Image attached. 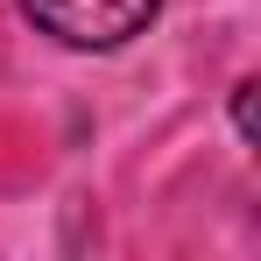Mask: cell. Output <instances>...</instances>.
Here are the masks:
<instances>
[{"label": "cell", "mask_w": 261, "mask_h": 261, "mask_svg": "<svg viewBox=\"0 0 261 261\" xmlns=\"http://www.w3.org/2000/svg\"><path fill=\"white\" fill-rule=\"evenodd\" d=\"M163 0H21V14L64 49H120L155 21Z\"/></svg>", "instance_id": "cell-1"}, {"label": "cell", "mask_w": 261, "mask_h": 261, "mask_svg": "<svg viewBox=\"0 0 261 261\" xmlns=\"http://www.w3.org/2000/svg\"><path fill=\"white\" fill-rule=\"evenodd\" d=\"M233 120H240V134L254 141V85H240V92H233Z\"/></svg>", "instance_id": "cell-2"}]
</instances>
